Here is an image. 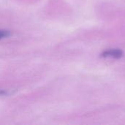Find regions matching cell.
<instances>
[{
    "mask_svg": "<svg viewBox=\"0 0 125 125\" xmlns=\"http://www.w3.org/2000/svg\"><path fill=\"white\" fill-rule=\"evenodd\" d=\"M101 56L104 58H113V59H120L123 56V51L120 49H109L106 50L102 53Z\"/></svg>",
    "mask_w": 125,
    "mask_h": 125,
    "instance_id": "obj_1",
    "label": "cell"
},
{
    "mask_svg": "<svg viewBox=\"0 0 125 125\" xmlns=\"http://www.w3.org/2000/svg\"><path fill=\"white\" fill-rule=\"evenodd\" d=\"M10 35V32L7 30H3L0 29V40L8 37Z\"/></svg>",
    "mask_w": 125,
    "mask_h": 125,
    "instance_id": "obj_2",
    "label": "cell"
}]
</instances>
